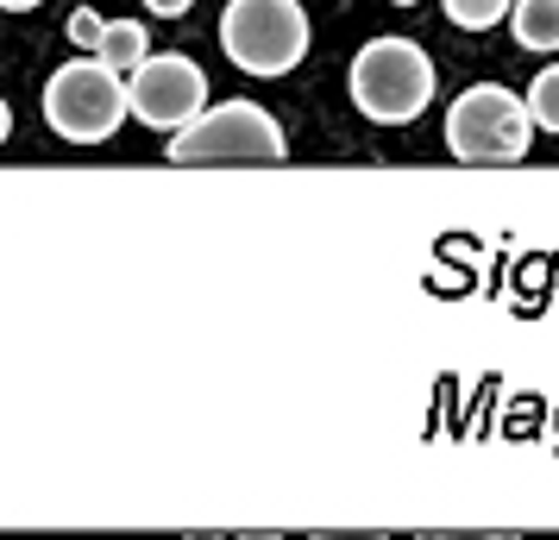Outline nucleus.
<instances>
[{
  "label": "nucleus",
  "mask_w": 559,
  "mask_h": 540,
  "mask_svg": "<svg viewBox=\"0 0 559 540\" xmlns=\"http://www.w3.org/2000/svg\"><path fill=\"white\" fill-rule=\"evenodd\" d=\"M308 38L302 0H227L221 13V51L246 76H289L308 57Z\"/></svg>",
  "instance_id": "7ed1b4c3"
},
{
  "label": "nucleus",
  "mask_w": 559,
  "mask_h": 540,
  "mask_svg": "<svg viewBox=\"0 0 559 540\" xmlns=\"http://www.w3.org/2000/svg\"><path fill=\"white\" fill-rule=\"evenodd\" d=\"M289 139L258 101H221L202 107V120L170 132L164 157L170 164H283Z\"/></svg>",
  "instance_id": "20e7f679"
},
{
  "label": "nucleus",
  "mask_w": 559,
  "mask_h": 540,
  "mask_svg": "<svg viewBox=\"0 0 559 540\" xmlns=\"http://www.w3.org/2000/svg\"><path fill=\"white\" fill-rule=\"evenodd\" d=\"M195 0H145V13H157V20H182Z\"/></svg>",
  "instance_id": "f8f14e48"
},
{
  "label": "nucleus",
  "mask_w": 559,
  "mask_h": 540,
  "mask_svg": "<svg viewBox=\"0 0 559 540\" xmlns=\"http://www.w3.org/2000/svg\"><path fill=\"white\" fill-rule=\"evenodd\" d=\"M440 7H447V20H453L459 32H490L497 20H509L515 0H440Z\"/></svg>",
  "instance_id": "9d476101"
},
{
  "label": "nucleus",
  "mask_w": 559,
  "mask_h": 540,
  "mask_svg": "<svg viewBox=\"0 0 559 540\" xmlns=\"http://www.w3.org/2000/svg\"><path fill=\"white\" fill-rule=\"evenodd\" d=\"M346 88L371 127H408L433 101V63L415 38H371L346 70Z\"/></svg>",
  "instance_id": "f257e3e1"
},
{
  "label": "nucleus",
  "mask_w": 559,
  "mask_h": 540,
  "mask_svg": "<svg viewBox=\"0 0 559 540\" xmlns=\"http://www.w3.org/2000/svg\"><path fill=\"white\" fill-rule=\"evenodd\" d=\"M390 7H415V0H390Z\"/></svg>",
  "instance_id": "2eb2a0df"
},
{
  "label": "nucleus",
  "mask_w": 559,
  "mask_h": 540,
  "mask_svg": "<svg viewBox=\"0 0 559 540\" xmlns=\"http://www.w3.org/2000/svg\"><path fill=\"white\" fill-rule=\"evenodd\" d=\"M7 132H13V107L0 101V145H7Z\"/></svg>",
  "instance_id": "4468645a"
},
{
  "label": "nucleus",
  "mask_w": 559,
  "mask_h": 540,
  "mask_svg": "<svg viewBox=\"0 0 559 540\" xmlns=\"http://www.w3.org/2000/svg\"><path fill=\"white\" fill-rule=\"evenodd\" d=\"M534 139V113L503 82H478L447 107V152L459 164H522Z\"/></svg>",
  "instance_id": "39448f33"
},
{
  "label": "nucleus",
  "mask_w": 559,
  "mask_h": 540,
  "mask_svg": "<svg viewBox=\"0 0 559 540\" xmlns=\"http://www.w3.org/2000/svg\"><path fill=\"white\" fill-rule=\"evenodd\" d=\"M102 32H107V20H95L88 7L70 13V45H76V51H95V45H102Z\"/></svg>",
  "instance_id": "9b49d317"
},
{
  "label": "nucleus",
  "mask_w": 559,
  "mask_h": 540,
  "mask_svg": "<svg viewBox=\"0 0 559 540\" xmlns=\"http://www.w3.org/2000/svg\"><path fill=\"white\" fill-rule=\"evenodd\" d=\"M7 13H32V7H45V0H0Z\"/></svg>",
  "instance_id": "ddd939ff"
},
{
  "label": "nucleus",
  "mask_w": 559,
  "mask_h": 540,
  "mask_svg": "<svg viewBox=\"0 0 559 540\" xmlns=\"http://www.w3.org/2000/svg\"><path fill=\"white\" fill-rule=\"evenodd\" d=\"M95 57H102V63H114L120 76H132V70H139V63L152 57V51H145V26H139V20H114V26L102 32Z\"/></svg>",
  "instance_id": "6e6552de"
},
{
  "label": "nucleus",
  "mask_w": 559,
  "mask_h": 540,
  "mask_svg": "<svg viewBox=\"0 0 559 540\" xmlns=\"http://www.w3.org/2000/svg\"><path fill=\"white\" fill-rule=\"evenodd\" d=\"M120 120H132L127 107V76L102 63L88 51L76 63H63L51 82H45V127L63 139V145H107Z\"/></svg>",
  "instance_id": "f03ea898"
},
{
  "label": "nucleus",
  "mask_w": 559,
  "mask_h": 540,
  "mask_svg": "<svg viewBox=\"0 0 559 540\" xmlns=\"http://www.w3.org/2000/svg\"><path fill=\"white\" fill-rule=\"evenodd\" d=\"M127 107L139 127L152 132H182L189 120H202L207 107V76L182 51H152L127 76Z\"/></svg>",
  "instance_id": "423d86ee"
},
{
  "label": "nucleus",
  "mask_w": 559,
  "mask_h": 540,
  "mask_svg": "<svg viewBox=\"0 0 559 540\" xmlns=\"http://www.w3.org/2000/svg\"><path fill=\"white\" fill-rule=\"evenodd\" d=\"M522 101H528V113H534V127L540 132H559V63H547V70L528 82Z\"/></svg>",
  "instance_id": "1a4fd4ad"
},
{
  "label": "nucleus",
  "mask_w": 559,
  "mask_h": 540,
  "mask_svg": "<svg viewBox=\"0 0 559 540\" xmlns=\"http://www.w3.org/2000/svg\"><path fill=\"white\" fill-rule=\"evenodd\" d=\"M509 32L522 51H559V0H515Z\"/></svg>",
  "instance_id": "0eeeda50"
}]
</instances>
